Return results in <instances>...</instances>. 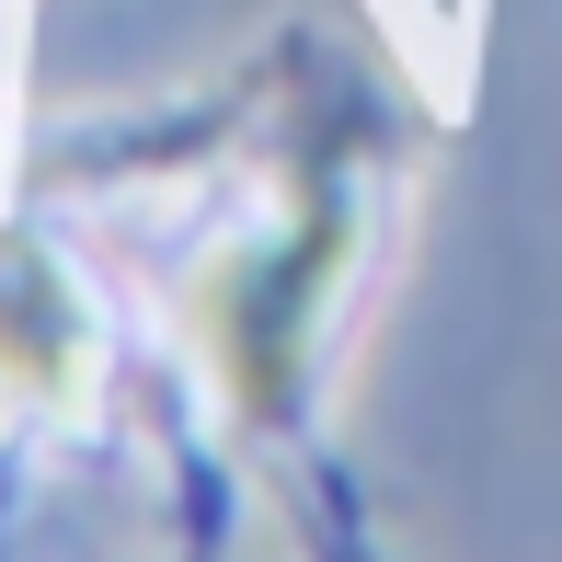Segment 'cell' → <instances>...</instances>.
I'll return each instance as SVG.
<instances>
[{"label": "cell", "mask_w": 562, "mask_h": 562, "mask_svg": "<svg viewBox=\"0 0 562 562\" xmlns=\"http://www.w3.org/2000/svg\"><path fill=\"white\" fill-rule=\"evenodd\" d=\"M345 195H299L288 218L241 229L207 276H195V356L218 368V402L241 425H276L299 402V368H311V322L345 276Z\"/></svg>", "instance_id": "6da1fadb"}, {"label": "cell", "mask_w": 562, "mask_h": 562, "mask_svg": "<svg viewBox=\"0 0 562 562\" xmlns=\"http://www.w3.org/2000/svg\"><path fill=\"white\" fill-rule=\"evenodd\" d=\"M0 391L12 402H81L92 391V299L46 241L0 229Z\"/></svg>", "instance_id": "7a4b0ae2"}]
</instances>
